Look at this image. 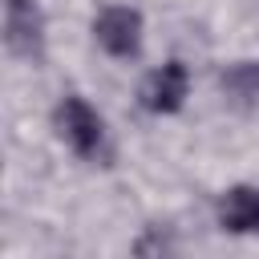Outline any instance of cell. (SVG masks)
<instances>
[{
    "label": "cell",
    "mask_w": 259,
    "mask_h": 259,
    "mask_svg": "<svg viewBox=\"0 0 259 259\" xmlns=\"http://www.w3.org/2000/svg\"><path fill=\"white\" fill-rule=\"evenodd\" d=\"M219 227L231 235H255L259 231V186H235L219 202Z\"/></svg>",
    "instance_id": "obj_5"
},
{
    "label": "cell",
    "mask_w": 259,
    "mask_h": 259,
    "mask_svg": "<svg viewBox=\"0 0 259 259\" xmlns=\"http://www.w3.org/2000/svg\"><path fill=\"white\" fill-rule=\"evenodd\" d=\"M53 121H57V134H61L81 158H97V154L105 150V121L97 117V109H93L85 97L69 93V97L57 105Z\"/></svg>",
    "instance_id": "obj_1"
},
{
    "label": "cell",
    "mask_w": 259,
    "mask_h": 259,
    "mask_svg": "<svg viewBox=\"0 0 259 259\" xmlns=\"http://www.w3.org/2000/svg\"><path fill=\"white\" fill-rule=\"evenodd\" d=\"M134 259H182V247H178V235L162 223L146 227L134 243Z\"/></svg>",
    "instance_id": "obj_7"
},
{
    "label": "cell",
    "mask_w": 259,
    "mask_h": 259,
    "mask_svg": "<svg viewBox=\"0 0 259 259\" xmlns=\"http://www.w3.org/2000/svg\"><path fill=\"white\" fill-rule=\"evenodd\" d=\"M93 36H97V45H101L109 57H134L138 45H142V16H138L134 8L113 4V8H105V12L93 20Z\"/></svg>",
    "instance_id": "obj_3"
},
{
    "label": "cell",
    "mask_w": 259,
    "mask_h": 259,
    "mask_svg": "<svg viewBox=\"0 0 259 259\" xmlns=\"http://www.w3.org/2000/svg\"><path fill=\"white\" fill-rule=\"evenodd\" d=\"M223 93L235 101V105H255L259 101V65L255 61H239L223 73Z\"/></svg>",
    "instance_id": "obj_6"
},
{
    "label": "cell",
    "mask_w": 259,
    "mask_h": 259,
    "mask_svg": "<svg viewBox=\"0 0 259 259\" xmlns=\"http://www.w3.org/2000/svg\"><path fill=\"white\" fill-rule=\"evenodd\" d=\"M4 45L24 61H36L45 53V16L36 0H4Z\"/></svg>",
    "instance_id": "obj_2"
},
{
    "label": "cell",
    "mask_w": 259,
    "mask_h": 259,
    "mask_svg": "<svg viewBox=\"0 0 259 259\" xmlns=\"http://www.w3.org/2000/svg\"><path fill=\"white\" fill-rule=\"evenodd\" d=\"M186 89H190V73H186V65L182 61H166L162 69H154L146 81H142V105L150 109V113H174V109H182V101H186Z\"/></svg>",
    "instance_id": "obj_4"
}]
</instances>
